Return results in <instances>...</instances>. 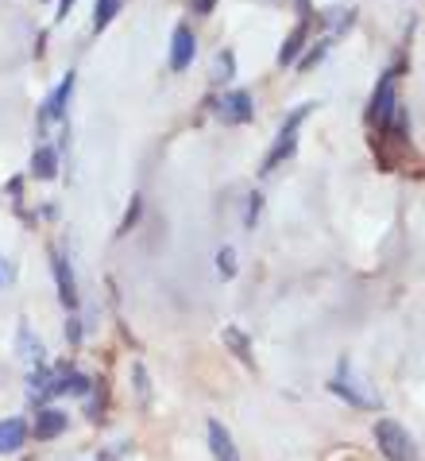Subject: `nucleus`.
Wrapping results in <instances>:
<instances>
[{"label": "nucleus", "mask_w": 425, "mask_h": 461, "mask_svg": "<svg viewBox=\"0 0 425 461\" xmlns=\"http://www.w3.org/2000/svg\"><path fill=\"white\" fill-rule=\"evenodd\" d=\"M314 109H317L314 101H305V105H298V109H294L287 121L279 124V136H275V144H270L267 159H263V175H270V171H275L282 159H290V156H294V148H298V128L305 124V117H309V113H314Z\"/></svg>", "instance_id": "nucleus-1"}, {"label": "nucleus", "mask_w": 425, "mask_h": 461, "mask_svg": "<svg viewBox=\"0 0 425 461\" xmlns=\"http://www.w3.org/2000/svg\"><path fill=\"white\" fill-rule=\"evenodd\" d=\"M376 442L386 461H418V446L410 438L406 427H398L394 419H379L376 422Z\"/></svg>", "instance_id": "nucleus-2"}, {"label": "nucleus", "mask_w": 425, "mask_h": 461, "mask_svg": "<svg viewBox=\"0 0 425 461\" xmlns=\"http://www.w3.org/2000/svg\"><path fill=\"white\" fill-rule=\"evenodd\" d=\"M394 82H398V67H391L379 78V86H376V94H371V121H376L379 128L386 124V117L394 113V105H398V94H394Z\"/></svg>", "instance_id": "nucleus-3"}, {"label": "nucleus", "mask_w": 425, "mask_h": 461, "mask_svg": "<svg viewBox=\"0 0 425 461\" xmlns=\"http://www.w3.org/2000/svg\"><path fill=\"white\" fill-rule=\"evenodd\" d=\"M217 117L225 124H248L255 117V101L248 89H232V94L221 97V105H217Z\"/></svg>", "instance_id": "nucleus-4"}, {"label": "nucleus", "mask_w": 425, "mask_h": 461, "mask_svg": "<svg viewBox=\"0 0 425 461\" xmlns=\"http://www.w3.org/2000/svg\"><path fill=\"white\" fill-rule=\"evenodd\" d=\"M193 55H198V35H193L186 23H178L174 28V40H171V70H190V62Z\"/></svg>", "instance_id": "nucleus-5"}, {"label": "nucleus", "mask_w": 425, "mask_h": 461, "mask_svg": "<svg viewBox=\"0 0 425 461\" xmlns=\"http://www.w3.org/2000/svg\"><path fill=\"white\" fill-rule=\"evenodd\" d=\"M209 450H213L217 461H240L236 446H232V434H228V427L221 419H209Z\"/></svg>", "instance_id": "nucleus-6"}, {"label": "nucleus", "mask_w": 425, "mask_h": 461, "mask_svg": "<svg viewBox=\"0 0 425 461\" xmlns=\"http://www.w3.org/2000/svg\"><path fill=\"white\" fill-rule=\"evenodd\" d=\"M62 430H66V411H58V407H47V411L35 415V438H39V442L58 438Z\"/></svg>", "instance_id": "nucleus-7"}, {"label": "nucleus", "mask_w": 425, "mask_h": 461, "mask_svg": "<svg viewBox=\"0 0 425 461\" xmlns=\"http://www.w3.org/2000/svg\"><path fill=\"white\" fill-rule=\"evenodd\" d=\"M305 40H309V20H298V23H294V32L279 47V67H290V62H298V50L305 47Z\"/></svg>", "instance_id": "nucleus-8"}, {"label": "nucleus", "mask_w": 425, "mask_h": 461, "mask_svg": "<svg viewBox=\"0 0 425 461\" xmlns=\"http://www.w3.org/2000/svg\"><path fill=\"white\" fill-rule=\"evenodd\" d=\"M28 442V422L23 419H4L0 422V454H16Z\"/></svg>", "instance_id": "nucleus-9"}, {"label": "nucleus", "mask_w": 425, "mask_h": 461, "mask_svg": "<svg viewBox=\"0 0 425 461\" xmlns=\"http://www.w3.org/2000/svg\"><path fill=\"white\" fill-rule=\"evenodd\" d=\"M31 175L39 178V183H50V178L58 175V151H55V148H35V156H31Z\"/></svg>", "instance_id": "nucleus-10"}, {"label": "nucleus", "mask_w": 425, "mask_h": 461, "mask_svg": "<svg viewBox=\"0 0 425 461\" xmlns=\"http://www.w3.org/2000/svg\"><path fill=\"white\" fill-rule=\"evenodd\" d=\"M55 276H58V294H62V303H66V306H77L74 272H70V264H66V256H62V252H55Z\"/></svg>", "instance_id": "nucleus-11"}, {"label": "nucleus", "mask_w": 425, "mask_h": 461, "mask_svg": "<svg viewBox=\"0 0 425 461\" xmlns=\"http://www.w3.org/2000/svg\"><path fill=\"white\" fill-rule=\"evenodd\" d=\"M70 94H74V74L66 70V78H62V86H58L55 94L47 97V105H43V117H62V113H66V101H70Z\"/></svg>", "instance_id": "nucleus-12"}, {"label": "nucleus", "mask_w": 425, "mask_h": 461, "mask_svg": "<svg viewBox=\"0 0 425 461\" xmlns=\"http://www.w3.org/2000/svg\"><path fill=\"white\" fill-rule=\"evenodd\" d=\"M124 8V0H97V12H93V32H105L109 23L116 20V12Z\"/></svg>", "instance_id": "nucleus-13"}, {"label": "nucleus", "mask_w": 425, "mask_h": 461, "mask_svg": "<svg viewBox=\"0 0 425 461\" xmlns=\"http://www.w3.org/2000/svg\"><path fill=\"white\" fill-rule=\"evenodd\" d=\"M20 349H23V357H28V361H43V345L31 341V330H28V326L20 330Z\"/></svg>", "instance_id": "nucleus-14"}, {"label": "nucleus", "mask_w": 425, "mask_h": 461, "mask_svg": "<svg viewBox=\"0 0 425 461\" xmlns=\"http://www.w3.org/2000/svg\"><path fill=\"white\" fill-rule=\"evenodd\" d=\"M217 272H221L225 279L236 276V252H232V249H221V252H217Z\"/></svg>", "instance_id": "nucleus-15"}, {"label": "nucleus", "mask_w": 425, "mask_h": 461, "mask_svg": "<svg viewBox=\"0 0 425 461\" xmlns=\"http://www.w3.org/2000/svg\"><path fill=\"white\" fill-rule=\"evenodd\" d=\"M225 338H228V345L236 349V357L240 361H252V349H248V341H243V334L240 330H225Z\"/></svg>", "instance_id": "nucleus-16"}, {"label": "nucleus", "mask_w": 425, "mask_h": 461, "mask_svg": "<svg viewBox=\"0 0 425 461\" xmlns=\"http://www.w3.org/2000/svg\"><path fill=\"white\" fill-rule=\"evenodd\" d=\"M325 50H329V40H321L317 47H309V55L298 62V70H309V67H314V62H321V55H325Z\"/></svg>", "instance_id": "nucleus-17"}, {"label": "nucleus", "mask_w": 425, "mask_h": 461, "mask_svg": "<svg viewBox=\"0 0 425 461\" xmlns=\"http://www.w3.org/2000/svg\"><path fill=\"white\" fill-rule=\"evenodd\" d=\"M217 78H232V50L217 55Z\"/></svg>", "instance_id": "nucleus-18"}, {"label": "nucleus", "mask_w": 425, "mask_h": 461, "mask_svg": "<svg viewBox=\"0 0 425 461\" xmlns=\"http://www.w3.org/2000/svg\"><path fill=\"white\" fill-rule=\"evenodd\" d=\"M139 206H144V202H139V198H132V210L124 213V221H120V233H128V229L136 225V217H139Z\"/></svg>", "instance_id": "nucleus-19"}, {"label": "nucleus", "mask_w": 425, "mask_h": 461, "mask_svg": "<svg viewBox=\"0 0 425 461\" xmlns=\"http://www.w3.org/2000/svg\"><path fill=\"white\" fill-rule=\"evenodd\" d=\"M260 206H263V202H260V194H252V202H248V213H243V225H255V217H260Z\"/></svg>", "instance_id": "nucleus-20"}, {"label": "nucleus", "mask_w": 425, "mask_h": 461, "mask_svg": "<svg viewBox=\"0 0 425 461\" xmlns=\"http://www.w3.org/2000/svg\"><path fill=\"white\" fill-rule=\"evenodd\" d=\"M217 0H190V12H198V16H209Z\"/></svg>", "instance_id": "nucleus-21"}, {"label": "nucleus", "mask_w": 425, "mask_h": 461, "mask_svg": "<svg viewBox=\"0 0 425 461\" xmlns=\"http://www.w3.org/2000/svg\"><path fill=\"white\" fill-rule=\"evenodd\" d=\"M70 8H74V0H58V20H62V16H66V12H70Z\"/></svg>", "instance_id": "nucleus-22"}, {"label": "nucleus", "mask_w": 425, "mask_h": 461, "mask_svg": "<svg viewBox=\"0 0 425 461\" xmlns=\"http://www.w3.org/2000/svg\"><path fill=\"white\" fill-rule=\"evenodd\" d=\"M298 12H302V20H309V12H314L309 8V0H298Z\"/></svg>", "instance_id": "nucleus-23"}, {"label": "nucleus", "mask_w": 425, "mask_h": 461, "mask_svg": "<svg viewBox=\"0 0 425 461\" xmlns=\"http://www.w3.org/2000/svg\"><path fill=\"white\" fill-rule=\"evenodd\" d=\"M4 279H8V264L0 260V284H4Z\"/></svg>", "instance_id": "nucleus-24"}]
</instances>
